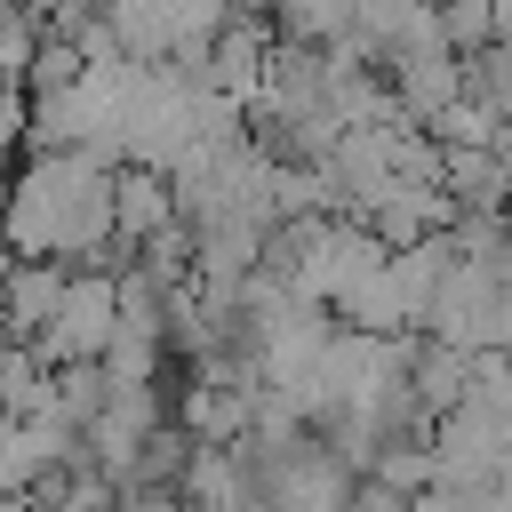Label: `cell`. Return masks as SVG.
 <instances>
[{
  "label": "cell",
  "mask_w": 512,
  "mask_h": 512,
  "mask_svg": "<svg viewBox=\"0 0 512 512\" xmlns=\"http://www.w3.org/2000/svg\"><path fill=\"white\" fill-rule=\"evenodd\" d=\"M112 192H120V168L96 160V152H32L24 176H16V200H8V240H16V264H104L120 256V216H112Z\"/></svg>",
  "instance_id": "cell-1"
},
{
  "label": "cell",
  "mask_w": 512,
  "mask_h": 512,
  "mask_svg": "<svg viewBox=\"0 0 512 512\" xmlns=\"http://www.w3.org/2000/svg\"><path fill=\"white\" fill-rule=\"evenodd\" d=\"M104 24H112L128 64H184V56H208L224 40L232 0H112Z\"/></svg>",
  "instance_id": "cell-2"
},
{
  "label": "cell",
  "mask_w": 512,
  "mask_h": 512,
  "mask_svg": "<svg viewBox=\"0 0 512 512\" xmlns=\"http://www.w3.org/2000/svg\"><path fill=\"white\" fill-rule=\"evenodd\" d=\"M120 312H128L120 272H104V264L72 272V288H64V304H56L48 336H40L48 368H88V360L104 368V352H112V336H120Z\"/></svg>",
  "instance_id": "cell-3"
},
{
  "label": "cell",
  "mask_w": 512,
  "mask_h": 512,
  "mask_svg": "<svg viewBox=\"0 0 512 512\" xmlns=\"http://www.w3.org/2000/svg\"><path fill=\"white\" fill-rule=\"evenodd\" d=\"M112 216H120V264L152 240H168L184 216H176V176L160 168H120V192H112Z\"/></svg>",
  "instance_id": "cell-4"
},
{
  "label": "cell",
  "mask_w": 512,
  "mask_h": 512,
  "mask_svg": "<svg viewBox=\"0 0 512 512\" xmlns=\"http://www.w3.org/2000/svg\"><path fill=\"white\" fill-rule=\"evenodd\" d=\"M440 192L456 216H512V152H440Z\"/></svg>",
  "instance_id": "cell-5"
},
{
  "label": "cell",
  "mask_w": 512,
  "mask_h": 512,
  "mask_svg": "<svg viewBox=\"0 0 512 512\" xmlns=\"http://www.w3.org/2000/svg\"><path fill=\"white\" fill-rule=\"evenodd\" d=\"M64 288H72V264H16L8 272V344H40Z\"/></svg>",
  "instance_id": "cell-6"
},
{
  "label": "cell",
  "mask_w": 512,
  "mask_h": 512,
  "mask_svg": "<svg viewBox=\"0 0 512 512\" xmlns=\"http://www.w3.org/2000/svg\"><path fill=\"white\" fill-rule=\"evenodd\" d=\"M440 32H448L456 56L496 48V0H440Z\"/></svg>",
  "instance_id": "cell-7"
},
{
  "label": "cell",
  "mask_w": 512,
  "mask_h": 512,
  "mask_svg": "<svg viewBox=\"0 0 512 512\" xmlns=\"http://www.w3.org/2000/svg\"><path fill=\"white\" fill-rule=\"evenodd\" d=\"M280 0H232V16H272Z\"/></svg>",
  "instance_id": "cell-8"
}]
</instances>
